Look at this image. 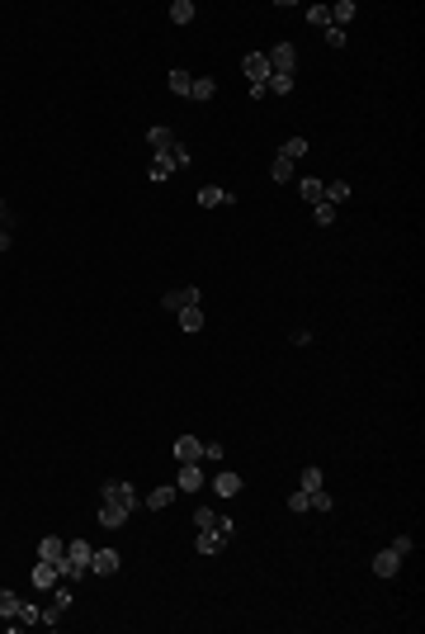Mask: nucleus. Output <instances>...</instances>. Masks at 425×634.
<instances>
[{"label": "nucleus", "mask_w": 425, "mask_h": 634, "mask_svg": "<svg viewBox=\"0 0 425 634\" xmlns=\"http://www.w3.org/2000/svg\"><path fill=\"white\" fill-rule=\"evenodd\" d=\"M0 223H10V209H5V199H0Z\"/></svg>", "instance_id": "obj_42"}, {"label": "nucleus", "mask_w": 425, "mask_h": 634, "mask_svg": "<svg viewBox=\"0 0 425 634\" xmlns=\"http://www.w3.org/2000/svg\"><path fill=\"white\" fill-rule=\"evenodd\" d=\"M105 502H118V506H128V511H133L142 497H137L133 483H123V478H109V483H105Z\"/></svg>", "instance_id": "obj_3"}, {"label": "nucleus", "mask_w": 425, "mask_h": 634, "mask_svg": "<svg viewBox=\"0 0 425 634\" xmlns=\"http://www.w3.org/2000/svg\"><path fill=\"white\" fill-rule=\"evenodd\" d=\"M204 459H212V464H217V459H222V445H217V440H204Z\"/></svg>", "instance_id": "obj_40"}, {"label": "nucleus", "mask_w": 425, "mask_h": 634, "mask_svg": "<svg viewBox=\"0 0 425 634\" xmlns=\"http://www.w3.org/2000/svg\"><path fill=\"white\" fill-rule=\"evenodd\" d=\"M10 246H15V237H10V228L0 223V251H10Z\"/></svg>", "instance_id": "obj_41"}, {"label": "nucleus", "mask_w": 425, "mask_h": 634, "mask_svg": "<svg viewBox=\"0 0 425 634\" xmlns=\"http://www.w3.org/2000/svg\"><path fill=\"white\" fill-rule=\"evenodd\" d=\"M175 322L185 336H194V332H204V308H185V313H175Z\"/></svg>", "instance_id": "obj_17"}, {"label": "nucleus", "mask_w": 425, "mask_h": 634, "mask_svg": "<svg viewBox=\"0 0 425 634\" xmlns=\"http://www.w3.org/2000/svg\"><path fill=\"white\" fill-rule=\"evenodd\" d=\"M170 161H175V166H189V147H185V142L170 147Z\"/></svg>", "instance_id": "obj_39"}, {"label": "nucleus", "mask_w": 425, "mask_h": 634, "mask_svg": "<svg viewBox=\"0 0 425 634\" xmlns=\"http://www.w3.org/2000/svg\"><path fill=\"white\" fill-rule=\"evenodd\" d=\"M165 85H170V90H175V95H189V90H194V76H189V71H180V67H175V71H170V76H165Z\"/></svg>", "instance_id": "obj_22"}, {"label": "nucleus", "mask_w": 425, "mask_h": 634, "mask_svg": "<svg viewBox=\"0 0 425 634\" xmlns=\"http://www.w3.org/2000/svg\"><path fill=\"white\" fill-rule=\"evenodd\" d=\"M321 180H312V175H307V180H302V199H307V204H321Z\"/></svg>", "instance_id": "obj_31"}, {"label": "nucleus", "mask_w": 425, "mask_h": 634, "mask_svg": "<svg viewBox=\"0 0 425 634\" xmlns=\"http://www.w3.org/2000/svg\"><path fill=\"white\" fill-rule=\"evenodd\" d=\"M204 483H208V474H204L199 464H180V469H175V488H180V492H199Z\"/></svg>", "instance_id": "obj_6"}, {"label": "nucleus", "mask_w": 425, "mask_h": 634, "mask_svg": "<svg viewBox=\"0 0 425 634\" xmlns=\"http://www.w3.org/2000/svg\"><path fill=\"white\" fill-rule=\"evenodd\" d=\"M222 545H227V540H222V535H217V530H199V535H194V549H199V554H217V549H222Z\"/></svg>", "instance_id": "obj_13"}, {"label": "nucleus", "mask_w": 425, "mask_h": 634, "mask_svg": "<svg viewBox=\"0 0 425 634\" xmlns=\"http://www.w3.org/2000/svg\"><path fill=\"white\" fill-rule=\"evenodd\" d=\"M204 459V440L199 436H180L175 440V464H199Z\"/></svg>", "instance_id": "obj_7"}, {"label": "nucleus", "mask_w": 425, "mask_h": 634, "mask_svg": "<svg viewBox=\"0 0 425 634\" xmlns=\"http://www.w3.org/2000/svg\"><path fill=\"white\" fill-rule=\"evenodd\" d=\"M241 71H246V80H251V85H265V80L274 76L265 53H246V57H241Z\"/></svg>", "instance_id": "obj_4"}, {"label": "nucleus", "mask_w": 425, "mask_h": 634, "mask_svg": "<svg viewBox=\"0 0 425 634\" xmlns=\"http://www.w3.org/2000/svg\"><path fill=\"white\" fill-rule=\"evenodd\" d=\"M321 199H326V204H341V199H350V185L345 180H331V185L321 189Z\"/></svg>", "instance_id": "obj_26"}, {"label": "nucleus", "mask_w": 425, "mask_h": 634, "mask_svg": "<svg viewBox=\"0 0 425 634\" xmlns=\"http://www.w3.org/2000/svg\"><path fill=\"white\" fill-rule=\"evenodd\" d=\"M289 511H298V516H302V511H307V492H302V488H298V492H293V497H289Z\"/></svg>", "instance_id": "obj_38"}, {"label": "nucleus", "mask_w": 425, "mask_h": 634, "mask_svg": "<svg viewBox=\"0 0 425 634\" xmlns=\"http://www.w3.org/2000/svg\"><path fill=\"white\" fill-rule=\"evenodd\" d=\"M123 521H128V506H118V502H105V506H100V526H105V530H118Z\"/></svg>", "instance_id": "obj_12"}, {"label": "nucleus", "mask_w": 425, "mask_h": 634, "mask_svg": "<svg viewBox=\"0 0 425 634\" xmlns=\"http://www.w3.org/2000/svg\"><path fill=\"white\" fill-rule=\"evenodd\" d=\"M15 615H19V597L0 587V620H15Z\"/></svg>", "instance_id": "obj_24"}, {"label": "nucleus", "mask_w": 425, "mask_h": 634, "mask_svg": "<svg viewBox=\"0 0 425 634\" xmlns=\"http://www.w3.org/2000/svg\"><path fill=\"white\" fill-rule=\"evenodd\" d=\"M241 488H246V483H241V474H232V469L212 474V492H217V497H237Z\"/></svg>", "instance_id": "obj_9"}, {"label": "nucleus", "mask_w": 425, "mask_h": 634, "mask_svg": "<svg viewBox=\"0 0 425 634\" xmlns=\"http://www.w3.org/2000/svg\"><path fill=\"white\" fill-rule=\"evenodd\" d=\"M62 610H66V606H57V601L43 610V625H48V630H53V625H62Z\"/></svg>", "instance_id": "obj_36"}, {"label": "nucleus", "mask_w": 425, "mask_h": 634, "mask_svg": "<svg viewBox=\"0 0 425 634\" xmlns=\"http://www.w3.org/2000/svg\"><path fill=\"white\" fill-rule=\"evenodd\" d=\"M307 24L326 28V24H331V5H312V10H307Z\"/></svg>", "instance_id": "obj_30"}, {"label": "nucleus", "mask_w": 425, "mask_h": 634, "mask_svg": "<svg viewBox=\"0 0 425 634\" xmlns=\"http://www.w3.org/2000/svg\"><path fill=\"white\" fill-rule=\"evenodd\" d=\"M212 95H217V80H212V76H194V90H189V100H199V105H208Z\"/></svg>", "instance_id": "obj_20"}, {"label": "nucleus", "mask_w": 425, "mask_h": 634, "mask_svg": "<svg viewBox=\"0 0 425 634\" xmlns=\"http://www.w3.org/2000/svg\"><path fill=\"white\" fill-rule=\"evenodd\" d=\"M19 625H43V610L38 606H28V601H19V615H15Z\"/></svg>", "instance_id": "obj_27"}, {"label": "nucleus", "mask_w": 425, "mask_h": 634, "mask_svg": "<svg viewBox=\"0 0 425 634\" xmlns=\"http://www.w3.org/2000/svg\"><path fill=\"white\" fill-rule=\"evenodd\" d=\"M279 152H284L289 161H302V157H307V137H289V142H284Z\"/></svg>", "instance_id": "obj_25"}, {"label": "nucleus", "mask_w": 425, "mask_h": 634, "mask_svg": "<svg viewBox=\"0 0 425 634\" xmlns=\"http://www.w3.org/2000/svg\"><path fill=\"white\" fill-rule=\"evenodd\" d=\"M161 308H165V313H185V308H204V293L194 289V284H189V289H165V298H161Z\"/></svg>", "instance_id": "obj_1"}, {"label": "nucleus", "mask_w": 425, "mask_h": 634, "mask_svg": "<svg viewBox=\"0 0 425 634\" xmlns=\"http://www.w3.org/2000/svg\"><path fill=\"white\" fill-rule=\"evenodd\" d=\"M265 90H269V95H289V90H293V76H279V71H274V76L265 80Z\"/></svg>", "instance_id": "obj_28"}, {"label": "nucleus", "mask_w": 425, "mask_h": 634, "mask_svg": "<svg viewBox=\"0 0 425 634\" xmlns=\"http://www.w3.org/2000/svg\"><path fill=\"white\" fill-rule=\"evenodd\" d=\"M147 175H152V180H170V175H175V161H170V152H152V166H147Z\"/></svg>", "instance_id": "obj_11"}, {"label": "nucleus", "mask_w": 425, "mask_h": 634, "mask_svg": "<svg viewBox=\"0 0 425 634\" xmlns=\"http://www.w3.org/2000/svg\"><path fill=\"white\" fill-rule=\"evenodd\" d=\"M293 166H298V161H289L284 152H279V157L269 161V180H274V185H289V180H293Z\"/></svg>", "instance_id": "obj_14"}, {"label": "nucleus", "mask_w": 425, "mask_h": 634, "mask_svg": "<svg viewBox=\"0 0 425 634\" xmlns=\"http://www.w3.org/2000/svg\"><path fill=\"white\" fill-rule=\"evenodd\" d=\"M147 142H152V152H170V147H175V132L165 128V123H156V128H147Z\"/></svg>", "instance_id": "obj_16"}, {"label": "nucleus", "mask_w": 425, "mask_h": 634, "mask_svg": "<svg viewBox=\"0 0 425 634\" xmlns=\"http://www.w3.org/2000/svg\"><path fill=\"white\" fill-rule=\"evenodd\" d=\"M199 204H204V209H222V204H237V194H232V189H217V185H204L199 189Z\"/></svg>", "instance_id": "obj_10"}, {"label": "nucleus", "mask_w": 425, "mask_h": 634, "mask_svg": "<svg viewBox=\"0 0 425 634\" xmlns=\"http://www.w3.org/2000/svg\"><path fill=\"white\" fill-rule=\"evenodd\" d=\"M265 57H269V71H279V76H293V67H298V48L293 43H274Z\"/></svg>", "instance_id": "obj_2"}, {"label": "nucleus", "mask_w": 425, "mask_h": 634, "mask_svg": "<svg viewBox=\"0 0 425 634\" xmlns=\"http://www.w3.org/2000/svg\"><path fill=\"white\" fill-rule=\"evenodd\" d=\"M28 582H33L38 592H53L57 582H62V578H57V563H48V558H38V563H33V578H28Z\"/></svg>", "instance_id": "obj_8"}, {"label": "nucleus", "mask_w": 425, "mask_h": 634, "mask_svg": "<svg viewBox=\"0 0 425 634\" xmlns=\"http://www.w3.org/2000/svg\"><path fill=\"white\" fill-rule=\"evenodd\" d=\"M321 488V469H302V492H317Z\"/></svg>", "instance_id": "obj_34"}, {"label": "nucleus", "mask_w": 425, "mask_h": 634, "mask_svg": "<svg viewBox=\"0 0 425 634\" xmlns=\"http://www.w3.org/2000/svg\"><path fill=\"white\" fill-rule=\"evenodd\" d=\"M194 15H199V10H194V0H175V5H170V24H189Z\"/></svg>", "instance_id": "obj_23"}, {"label": "nucleus", "mask_w": 425, "mask_h": 634, "mask_svg": "<svg viewBox=\"0 0 425 634\" xmlns=\"http://www.w3.org/2000/svg\"><path fill=\"white\" fill-rule=\"evenodd\" d=\"M312 218H317V228H331V223H336V204H326V199H321L317 209H312Z\"/></svg>", "instance_id": "obj_29"}, {"label": "nucleus", "mask_w": 425, "mask_h": 634, "mask_svg": "<svg viewBox=\"0 0 425 634\" xmlns=\"http://www.w3.org/2000/svg\"><path fill=\"white\" fill-rule=\"evenodd\" d=\"M38 558H48V563H62V558H66V540H57V535H48V540L38 545Z\"/></svg>", "instance_id": "obj_18"}, {"label": "nucleus", "mask_w": 425, "mask_h": 634, "mask_svg": "<svg viewBox=\"0 0 425 634\" xmlns=\"http://www.w3.org/2000/svg\"><path fill=\"white\" fill-rule=\"evenodd\" d=\"M354 15H359V5H354V0H336V5H331V24H336V28H345Z\"/></svg>", "instance_id": "obj_19"}, {"label": "nucleus", "mask_w": 425, "mask_h": 634, "mask_svg": "<svg viewBox=\"0 0 425 634\" xmlns=\"http://www.w3.org/2000/svg\"><path fill=\"white\" fill-rule=\"evenodd\" d=\"M217 535H222V540H232V535H237V521H232V516H217Z\"/></svg>", "instance_id": "obj_35"}, {"label": "nucleus", "mask_w": 425, "mask_h": 634, "mask_svg": "<svg viewBox=\"0 0 425 634\" xmlns=\"http://www.w3.org/2000/svg\"><path fill=\"white\" fill-rule=\"evenodd\" d=\"M194 526H199V530L217 526V511H212V506H199V511H194Z\"/></svg>", "instance_id": "obj_32"}, {"label": "nucleus", "mask_w": 425, "mask_h": 634, "mask_svg": "<svg viewBox=\"0 0 425 634\" xmlns=\"http://www.w3.org/2000/svg\"><path fill=\"white\" fill-rule=\"evenodd\" d=\"M175 497H180V488H175V483H161V488H152V511H161V506H170L175 502Z\"/></svg>", "instance_id": "obj_21"}, {"label": "nucleus", "mask_w": 425, "mask_h": 634, "mask_svg": "<svg viewBox=\"0 0 425 634\" xmlns=\"http://www.w3.org/2000/svg\"><path fill=\"white\" fill-rule=\"evenodd\" d=\"M397 568H401V558L392 554V549H383V554H373V573H378V578H397Z\"/></svg>", "instance_id": "obj_15"}, {"label": "nucleus", "mask_w": 425, "mask_h": 634, "mask_svg": "<svg viewBox=\"0 0 425 634\" xmlns=\"http://www.w3.org/2000/svg\"><path fill=\"white\" fill-rule=\"evenodd\" d=\"M118 568H123L118 549H95V554H90V573H95V578H114Z\"/></svg>", "instance_id": "obj_5"}, {"label": "nucleus", "mask_w": 425, "mask_h": 634, "mask_svg": "<svg viewBox=\"0 0 425 634\" xmlns=\"http://www.w3.org/2000/svg\"><path fill=\"white\" fill-rule=\"evenodd\" d=\"M388 549H392V554H397V558H406V554H411V549H416V540H411V535H397V540H392V545H388Z\"/></svg>", "instance_id": "obj_33"}, {"label": "nucleus", "mask_w": 425, "mask_h": 634, "mask_svg": "<svg viewBox=\"0 0 425 634\" xmlns=\"http://www.w3.org/2000/svg\"><path fill=\"white\" fill-rule=\"evenodd\" d=\"M326 43H331V48H345V28L326 24Z\"/></svg>", "instance_id": "obj_37"}]
</instances>
